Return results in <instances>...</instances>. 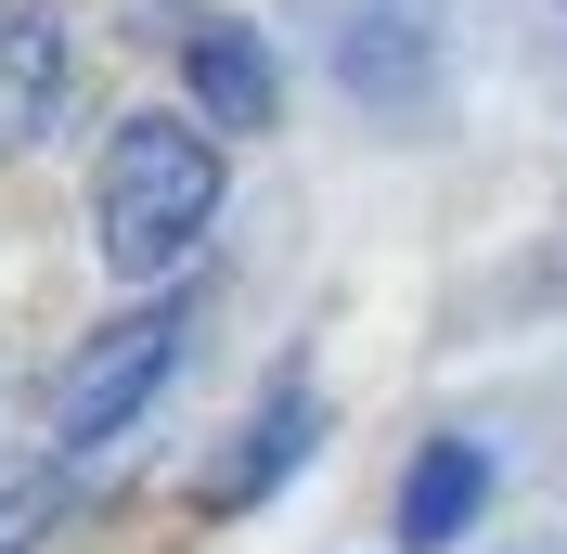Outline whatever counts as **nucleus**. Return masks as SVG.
I'll use <instances>...</instances> for the list:
<instances>
[{
    "label": "nucleus",
    "instance_id": "4",
    "mask_svg": "<svg viewBox=\"0 0 567 554\" xmlns=\"http://www.w3.org/2000/svg\"><path fill=\"white\" fill-rule=\"evenodd\" d=\"M65 27H52V0H0V155H27L52 116H65Z\"/></svg>",
    "mask_w": 567,
    "mask_h": 554
},
{
    "label": "nucleus",
    "instance_id": "6",
    "mask_svg": "<svg viewBox=\"0 0 567 554\" xmlns=\"http://www.w3.org/2000/svg\"><path fill=\"white\" fill-rule=\"evenodd\" d=\"M297 451H310V400H271V413L246 425V451H233V464L207 478V503H258V490H271Z\"/></svg>",
    "mask_w": 567,
    "mask_h": 554
},
{
    "label": "nucleus",
    "instance_id": "1",
    "mask_svg": "<svg viewBox=\"0 0 567 554\" xmlns=\"http://www.w3.org/2000/svg\"><path fill=\"white\" fill-rule=\"evenodd\" d=\"M91 219H104V271H130V284L181 271L194 233L219 219V130L207 116H116Z\"/></svg>",
    "mask_w": 567,
    "mask_h": 554
},
{
    "label": "nucleus",
    "instance_id": "7",
    "mask_svg": "<svg viewBox=\"0 0 567 554\" xmlns=\"http://www.w3.org/2000/svg\"><path fill=\"white\" fill-rule=\"evenodd\" d=\"M65 451H39V464H13V478H0V554H27L39 529H52V503H65Z\"/></svg>",
    "mask_w": 567,
    "mask_h": 554
},
{
    "label": "nucleus",
    "instance_id": "5",
    "mask_svg": "<svg viewBox=\"0 0 567 554\" xmlns=\"http://www.w3.org/2000/svg\"><path fill=\"white\" fill-rule=\"evenodd\" d=\"M491 503V451L477 439H425V464L400 478V542H464Z\"/></svg>",
    "mask_w": 567,
    "mask_h": 554
},
{
    "label": "nucleus",
    "instance_id": "2",
    "mask_svg": "<svg viewBox=\"0 0 567 554\" xmlns=\"http://www.w3.org/2000/svg\"><path fill=\"white\" fill-rule=\"evenodd\" d=\"M168 361H181V310H130V322H104V336L78 348L65 375H52V451H104L116 425L168 387Z\"/></svg>",
    "mask_w": 567,
    "mask_h": 554
},
{
    "label": "nucleus",
    "instance_id": "3",
    "mask_svg": "<svg viewBox=\"0 0 567 554\" xmlns=\"http://www.w3.org/2000/svg\"><path fill=\"white\" fill-rule=\"evenodd\" d=\"M155 39L181 52V78H194V116L207 130H271V52H258L246 13H155Z\"/></svg>",
    "mask_w": 567,
    "mask_h": 554
}]
</instances>
